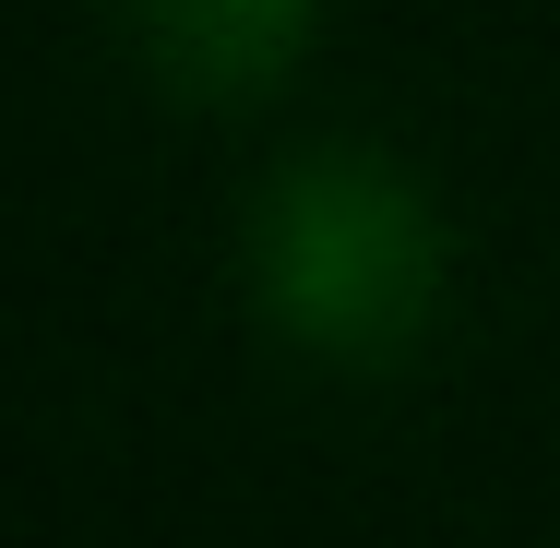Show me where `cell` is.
<instances>
[{"instance_id":"2","label":"cell","mask_w":560,"mask_h":548,"mask_svg":"<svg viewBox=\"0 0 560 548\" xmlns=\"http://www.w3.org/2000/svg\"><path fill=\"white\" fill-rule=\"evenodd\" d=\"M131 12H143V48L167 72V96H203V108L262 96L311 36V0H131Z\"/></svg>"},{"instance_id":"1","label":"cell","mask_w":560,"mask_h":548,"mask_svg":"<svg viewBox=\"0 0 560 548\" xmlns=\"http://www.w3.org/2000/svg\"><path fill=\"white\" fill-rule=\"evenodd\" d=\"M250 287H262L275 334H299L311 358L394 370V358H418V334L442 311V226L382 155L323 143V155L275 167V191L250 215Z\"/></svg>"}]
</instances>
